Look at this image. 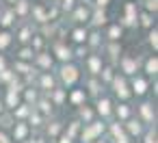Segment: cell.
Listing matches in <instances>:
<instances>
[{
    "instance_id": "cell-13",
    "label": "cell",
    "mask_w": 158,
    "mask_h": 143,
    "mask_svg": "<svg viewBox=\"0 0 158 143\" xmlns=\"http://www.w3.org/2000/svg\"><path fill=\"white\" fill-rule=\"evenodd\" d=\"M26 132H28V126H26V124H15V128H13L15 139H24V137H26Z\"/></svg>"
},
{
    "instance_id": "cell-41",
    "label": "cell",
    "mask_w": 158,
    "mask_h": 143,
    "mask_svg": "<svg viewBox=\"0 0 158 143\" xmlns=\"http://www.w3.org/2000/svg\"><path fill=\"white\" fill-rule=\"evenodd\" d=\"M26 100H28V102H35V100H37L35 91H26Z\"/></svg>"
},
{
    "instance_id": "cell-29",
    "label": "cell",
    "mask_w": 158,
    "mask_h": 143,
    "mask_svg": "<svg viewBox=\"0 0 158 143\" xmlns=\"http://www.w3.org/2000/svg\"><path fill=\"white\" fill-rule=\"evenodd\" d=\"M145 143H158V141H156V130H149V132L145 134Z\"/></svg>"
},
{
    "instance_id": "cell-55",
    "label": "cell",
    "mask_w": 158,
    "mask_h": 143,
    "mask_svg": "<svg viewBox=\"0 0 158 143\" xmlns=\"http://www.w3.org/2000/svg\"><path fill=\"white\" fill-rule=\"evenodd\" d=\"M0 113H2V102H0Z\"/></svg>"
},
{
    "instance_id": "cell-45",
    "label": "cell",
    "mask_w": 158,
    "mask_h": 143,
    "mask_svg": "<svg viewBox=\"0 0 158 143\" xmlns=\"http://www.w3.org/2000/svg\"><path fill=\"white\" fill-rule=\"evenodd\" d=\"M108 50H110V54H113V57H117V52H119V48H117V44H113V46H110Z\"/></svg>"
},
{
    "instance_id": "cell-26",
    "label": "cell",
    "mask_w": 158,
    "mask_h": 143,
    "mask_svg": "<svg viewBox=\"0 0 158 143\" xmlns=\"http://www.w3.org/2000/svg\"><path fill=\"white\" fill-rule=\"evenodd\" d=\"M149 44H152V48H154V50L158 48V33H156V28L149 33Z\"/></svg>"
},
{
    "instance_id": "cell-18",
    "label": "cell",
    "mask_w": 158,
    "mask_h": 143,
    "mask_svg": "<svg viewBox=\"0 0 158 143\" xmlns=\"http://www.w3.org/2000/svg\"><path fill=\"white\" fill-rule=\"evenodd\" d=\"M104 22H106L104 11H95V13H93V24H95V26H100V24H104Z\"/></svg>"
},
{
    "instance_id": "cell-34",
    "label": "cell",
    "mask_w": 158,
    "mask_h": 143,
    "mask_svg": "<svg viewBox=\"0 0 158 143\" xmlns=\"http://www.w3.org/2000/svg\"><path fill=\"white\" fill-rule=\"evenodd\" d=\"M59 130H61V124H59V121H54V124H52V126L48 128V134H52V137H54V134H56Z\"/></svg>"
},
{
    "instance_id": "cell-4",
    "label": "cell",
    "mask_w": 158,
    "mask_h": 143,
    "mask_svg": "<svg viewBox=\"0 0 158 143\" xmlns=\"http://www.w3.org/2000/svg\"><path fill=\"white\" fill-rule=\"evenodd\" d=\"M123 24L126 26H134L136 24V7L132 2L126 5V18H123Z\"/></svg>"
},
{
    "instance_id": "cell-46",
    "label": "cell",
    "mask_w": 158,
    "mask_h": 143,
    "mask_svg": "<svg viewBox=\"0 0 158 143\" xmlns=\"http://www.w3.org/2000/svg\"><path fill=\"white\" fill-rule=\"evenodd\" d=\"M117 143H130V141H128L126 134H121V137H117Z\"/></svg>"
},
{
    "instance_id": "cell-3",
    "label": "cell",
    "mask_w": 158,
    "mask_h": 143,
    "mask_svg": "<svg viewBox=\"0 0 158 143\" xmlns=\"http://www.w3.org/2000/svg\"><path fill=\"white\" fill-rule=\"evenodd\" d=\"M102 130H104V126H102V124H89V128L82 132V141H85V143H89V141H91V139H95Z\"/></svg>"
},
{
    "instance_id": "cell-38",
    "label": "cell",
    "mask_w": 158,
    "mask_h": 143,
    "mask_svg": "<svg viewBox=\"0 0 158 143\" xmlns=\"http://www.w3.org/2000/svg\"><path fill=\"white\" fill-rule=\"evenodd\" d=\"M20 57H22V59H33V50H31V48H24V50L20 52Z\"/></svg>"
},
{
    "instance_id": "cell-10",
    "label": "cell",
    "mask_w": 158,
    "mask_h": 143,
    "mask_svg": "<svg viewBox=\"0 0 158 143\" xmlns=\"http://www.w3.org/2000/svg\"><path fill=\"white\" fill-rule=\"evenodd\" d=\"M56 57H59L61 61H69V59H72V50L59 44V46H56Z\"/></svg>"
},
{
    "instance_id": "cell-31",
    "label": "cell",
    "mask_w": 158,
    "mask_h": 143,
    "mask_svg": "<svg viewBox=\"0 0 158 143\" xmlns=\"http://www.w3.org/2000/svg\"><path fill=\"white\" fill-rule=\"evenodd\" d=\"M20 41H31V28H24L20 33Z\"/></svg>"
},
{
    "instance_id": "cell-19",
    "label": "cell",
    "mask_w": 158,
    "mask_h": 143,
    "mask_svg": "<svg viewBox=\"0 0 158 143\" xmlns=\"http://www.w3.org/2000/svg\"><path fill=\"white\" fill-rule=\"evenodd\" d=\"M108 37H110V41H117V39L121 37V28H119V26H110V31H108Z\"/></svg>"
},
{
    "instance_id": "cell-47",
    "label": "cell",
    "mask_w": 158,
    "mask_h": 143,
    "mask_svg": "<svg viewBox=\"0 0 158 143\" xmlns=\"http://www.w3.org/2000/svg\"><path fill=\"white\" fill-rule=\"evenodd\" d=\"M31 124H33V126H39V115H35V117H31Z\"/></svg>"
},
{
    "instance_id": "cell-14",
    "label": "cell",
    "mask_w": 158,
    "mask_h": 143,
    "mask_svg": "<svg viewBox=\"0 0 158 143\" xmlns=\"http://www.w3.org/2000/svg\"><path fill=\"white\" fill-rule=\"evenodd\" d=\"M87 18H89V11H87L85 7H80V9L74 13V20H76V22H87Z\"/></svg>"
},
{
    "instance_id": "cell-32",
    "label": "cell",
    "mask_w": 158,
    "mask_h": 143,
    "mask_svg": "<svg viewBox=\"0 0 158 143\" xmlns=\"http://www.w3.org/2000/svg\"><path fill=\"white\" fill-rule=\"evenodd\" d=\"M52 98H54V102H56V104H61V102L65 100V93H63V91H54V93H52Z\"/></svg>"
},
{
    "instance_id": "cell-21",
    "label": "cell",
    "mask_w": 158,
    "mask_h": 143,
    "mask_svg": "<svg viewBox=\"0 0 158 143\" xmlns=\"http://www.w3.org/2000/svg\"><path fill=\"white\" fill-rule=\"evenodd\" d=\"M13 18H15V13H13V11H7V13L2 15V20H0V22H2V26H9V24L13 22Z\"/></svg>"
},
{
    "instance_id": "cell-2",
    "label": "cell",
    "mask_w": 158,
    "mask_h": 143,
    "mask_svg": "<svg viewBox=\"0 0 158 143\" xmlns=\"http://www.w3.org/2000/svg\"><path fill=\"white\" fill-rule=\"evenodd\" d=\"M113 87H115V91H117V95H119L121 100H126V98L130 95V91H128V87H126V80H123L121 76H115V78H113Z\"/></svg>"
},
{
    "instance_id": "cell-39",
    "label": "cell",
    "mask_w": 158,
    "mask_h": 143,
    "mask_svg": "<svg viewBox=\"0 0 158 143\" xmlns=\"http://www.w3.org/2000/svg\"><path fill=\"white\" fill-rule=\"evenodd\" d=\"M39 106H41V111H44V113H48V111H50V102H48V100H41V102H39Z\"/></svg>"
},
{
    "instance_id": "cell-20",
    "label": "cell",
    "mask_w": 158,
    "mask_h": 143,
    "mask_svg": "<svg viewBox=\"0 0 158 143\" xmlns=\"http://www.w3.org/2000/svg\"><path fill=\"white\" fill-rule=\"evenodd\" d=\"M41 87L52 91V87H54V80H52V76H48V74H46V76H41Z\"/></svg>"
},
{
    "instance_id": "cell-50",
    "label": "cell",
    "mask_w": 158,
    "mask_h": 143,
    "mask_svg": "<svg viewBox=\"0 0 158 143\" xmlns=\"http://www.w3.org/2000/svg\"><path fill=\"white\" fill-rule=\"evenodd\" d=\"M2 69H7V67H5V59L0 57V72H2Z\"/></svg>"
},
{
    "instance_id": "cell-56",
    "label": "cell",
    "mask_w": 158,
    "mask_h": 143,
    "mask_svg": "<svg viewBox=\"0 0 158 143\" xmlns=\"http://www.w3.org/2000/svg\"><path fill=\"white\" fill-rule=\"evenodd\" d=\"M98 143H104V141H98Z\"/></svg>"
},
{
    "instance_id": "cell-24",
    "label": "cell",
    "mask_w": 158,
    "mask_h": 143,
    "mask_svg": "<svg viewBox=\"0 0 158 143\" xmlns=\"http://www.w3.org/2000/svg\"><path fill=\"white\" fill-rule=\"evenodd\" d=\"M82 100H85V91H74V93H72V102H74V104H80Z\"/></svg>"
},
{
    "instance_id": "cell-23",
    "label": "cell",
    "mask_w": 158,
    "mask_h": 143,
    "mask_svg": "<svg viewBox=\"0 0 158 143\" xmlns=\"http://www.w3.org/2000/svg\"><path fill=\"white\" fill-rule=\"evenodd\" d=\"M11 44V35L9 33H0V48H7Z\"/></svg>"
},
{
    "instance_id": "cell-48",
    "label": "cell",
    "mask_w": 158,
    "mask_h": 143,
    "mask_svg": "<svg viewBox=\"0 0 158 143\" xmlns=\"http://www.w3.org/2000/svg\"><path fill=\"white\" fill-rule=\"evenodd\" d=\"M0 143H9V137H7V134H2V132H0Z\"/></svg>"
},
{
    "instance_id": "cell-1",
    "label": "cell",
    "mask_w": 158,
    "mask_h": 143,
    "mask_svg": "<svg viewBox=\"0 0 158 143\" xmlns=\"http://www.w3.org/2000/svg\"><path fill=\"white\" fill-rule=\"evenodd\" d=\"M61 80H63L65 85H74V82L78 80V67H74V65H63V67H61Z\"/></svg>"
},
{
    "instance_id": "cell-52",
    "label": "cell",
    "mask_w": 158,
    "mask_h": 143,
    "mask_svg": "<svg viewBox=\"0 0 158 143\" xmlns=\"http://www.w3.org/2000/svg\"><path fill=\"white\" fill-rule=\"evenodd\" d=\"M98 5H100V7H104V5H108V0H98Z\"/></svg>"
},
{
    "instance_id": "cell-54",
    "label": "cell",
    "mask_w": 158,
    "mask_h": 143,
    "mask_svg": "<svg viewBox=\"0 0 158 143\" xmlns=\"http://www.w3.org/2000/svg\"><path fill=\"white\" fill-rule=\"evenodd\" d=\"M72 5V0H65V7H69Z\"/></svg>"
},
{
    "instance_id": "cell-9",
    "label": "cell",
    "mask_w": 158,
    "mask_h": 143,
    "mask_svg": "<svg viewBox=\"0 0 158 143\" xmlns=\"http://www.w3.org/2000/svg\"><path fill=\"white\" fill-rule=\"evenodd\" d=\"M13 13H15V15H26V13H28V0H18Z\"/></svg>"
},
{
    "instance_id": "cell-8",
    "label": "cell",
    "mask_w": 158,
    "mask_h": 143,
    "mask_svg": "<svg viewBox=\"0 0 158 143\" xmlns=\"http://www.w3.org/2000/svg\"><path fill=\"white\" fill-rule=\"evenodd\" d=\"M98 113L102 115V117H106V115H110V100H100L98 102Z\"/></svg>"
},
{
    "instance_id": "cell-6",
    "label": "cell",
    "mask_w": 158,
    "mask_h": 143,
    "mask_svg": "<svg viewBox=\"0 0 158 143\" xmlns=\"http://www.w3.org/2000/svg\"><path fill=\"white\" fill-rule=\"evenodd\" d=\"M87 65H89L91 74H100V72H102V59H100V57H89Z\"/></svg>"
},
{
    "instance_id": "cell-12",
    "label": "cell",
    "mask_w": 158,
    "mask_h": 143,
    "mask_svg": "<svg viewBox=\"0 0 158 143\" xmlns=\"http://www.w3.org/2000/svg\"><path fill=\"white\" fill-rule=\"evenodd\" d=\"M132 87H134V93H139V95L147 91V82H145L143 78H136V80L132 82Z\"/></svg>"
},
{
    "instance_id": "cell-49",
    "label": "cell",
    "mask_w": 158,
    "mask_h": 143,
    "mask_svg": "<svg viewBox=\"0 0 158 143\" xmlns=\"http://www.w3.org/2000/svg\"><path fill=\"white\" fill-rule=\"evenodd\" d=\"M98 41H100V39H98V35H91V44H93V46H98Z\"/></svg>"
},
{
    "instance_id": "cell-30",
    "label": "cell",
    "mask_w": 158,
    "mask_h": 143,
    "mask_svg": "<svg viewBox=\"0 0 158 143\" xmlns=\"http://www.w3.org/2000/svg\"><path fill=\"white\" fill-rule=\"evenodd\" d=\"M11 78H13V72H9V69H2V72H0V80L7 82V80H11Z\"/></svg>"
},
{
    "instance_id": "cell-36",
    "label": "cell",
    "mask_w": 158,
    "mask_h": 143,
    "mask_svg": "<svg viewBox=\"0 0 158 143\" xmlns=\"http://www.w3.org/2000/svg\"><path fill=\"white\" fill-rule=\"evenodd\" d=\"M110 130H113V134H115V139L123 134V130H121V126H119V124H113V128H110Z\"/></svg>"
},
{
    "instance_id": "cell-40",
    "label": "cell",
    "mask_w": 158,
    "mask_h": 143,
    "mask_svg": "<svg viewBox=\"0 0 158 143\" xmlns=\"http://www.w3.org/2000/svg\"><path fill=\"white\" fill-rule=\"evenodd\" d=\"M15 67H18V69H20L22 74H26V72H31V69H28V65H24V63H18Z\"/></svg>"
},
{
    "instance_id": "cell-33",
    "label": "cell",
    "mask_w": 158,
    "mask_h": 143,
    "mask_svg": "<svg viewBox=\"0 0 158 143\" xmlns=\"http://www.w3.org/2000/svg\"><path fill=\"white\" fill-rule=\"evenodd\" d=\"M28 113H31V108H28L26 104H22V108H18V113H15V115H18V117H26Z\"/></svg>"
},
{
    "instance_id": "cell-37",
    "label": "cell",
    "mask_w": 158,
    "mask_h": 143,
    "mask_svg": "<svg viewBox=\"0 0 158 143\" xmlns=\"http://www.w3.org/2000/svg\"><path fill=\"white\" fill-rule=\"evenodd\" d=\"M145 7H147V11H156L158 9V0H147Z\"/></svg>"
},
{
    "instance_id": "cell-27",
    "label": "cell",
    "mask_w": 158,
    "mask_h": 143,
    "mask_svg": "<svg viewBox=\"0 0 158 143\" xmlns=\"http://www.w3.org/2000/svg\"><path fill=\"white\" fill-rule=\"evenodd\" d=\"M7 104H9L11 108H15V104H18V93H13V91H11V93L7 95Z\"/></svg>"
},
{
    "instance_id": "cell-15",
    "label": "cell",
    "mask_w": 158,
    "mask_h": 143,
    "mask_svg": "<svg viewBox=\"0 0 158 143\" xmlns=\"http://www.w3.org/2000/svg\"><path fill=\"white\" fill-rule=\"evenodd\" d=\"M37 63H39L41 67H50V65H52V57H48V54H39V57H37Z\"/></svg>"
},
{
    "instance_id": "cell-43",
    "label": "cell",
    "mask_w": 158,
    "mask_h": 143,
    "mask_svg": "<svg viewBox=\"0 0 158 143\" xmlns=\"http://www.w3.org/2000/svg\"><path fill=\"white\" fill-rule=\"evenodd\" d=\"M89 87H91V91H93V93H98V89H100V85H98L95 80H91V82H89Z\"/></svg>"
},
{
    "instance_id": "cell-16",
    "label": "cell",
    "mask_w": 158,
    "mask_h": 143,
    "mask_svg": "<svg viewBox=\"0 0 158 143\" xmlns=\"http://www.w3.org/2000/svg\"><path fill=\"white\" fill-rule=\"evenodd\" d=\"M141 130H143V128H141L139 121H128V132H130V134H141Z\"/></svg>"
},
{
    "instance_id": "cell-28",
    "label": "cell",
    "mask_w": 158,
    "mask_h": 143,
    "mask_svg": "<svg viewBox=\"0 0 158 143\" xmlns=\"http://www.w3.org/2000/svg\"><path fill=\"white\" fill-rule=\"evenodd\" d=\"M80 117H82V119H87V121H91V117H93V111L85 106V108L80 111Z\"/></svg>"
},
{
    "instance_id": "cell-35",
    "label": "cell",
    "mask_w": 158,
    "mask_h": 143,
    "mask_svg": "<svg viewBox=\"0 0 158 143\" xmlns=\"http://www.w3.org/2000/svg\"><path fill=\"white\" fill-rule=\"evenodd\" d=\"M141 24H143V26H152V18H149V13H143V15H141Z\"/></svg>"
},
{
    "instance_id": "cell-25",
    "label": "cell",
    "mask_w": 158,
    "mask_h": 143,
    "mask_svg": "<svg viewBox=\"0 0 158 143\" xmlns=\"http://www.w3.org/2000/svg\"><path fill=\"white\" fill-rule=\"evenodd\" d=\"M128 115H130V108L128 106H117V117L119 119H126Z\"/></svg>"
},
{
    "instance_id": "cell-22",
    "label": "cell",
    "mask_w": 158,
    "mask_h": 143,
    "mask_svg": "<svg viewBox=\"0 0 158 143\" xmlns=\"http://www.w3.org/2000/svg\"><path fill=\"white\" fill-rule=\"evenodd\" d=\"M74 39H76V41H87V31L76 28V31H74Z\"/></svg>"
},
{
    "instance_id": "cell-53",
    "label": "cell",
    "mask_w": 158,
    "mask_h": 143,
    "mask_svg": "<svg viewBox=\"0 0 158 143\" xmlns=\"http://www.w3.org/2000/svg\"><path fill=\"white\" fill-rule=\"evenodd\" d=\"M31 143H44V141H41V139H33Z\"/></svg>"
},
{
    "instance_id": "cell-5",
    "label": "cell",
    "mask_w": 158,
    "mask_h": 143,
    "mask_svg": "<svg viewBox=\"0 0 158 143\" xmlns=\"http://www.w3.org/2000/svg\"><path fill=\"white\" fill-rule=\"evenodd\" d=\"M136 67H139L136 59H130V57H123V59H121V69H123V74H134Z\"/></svg>"
},
{
    "instance_id": "cell-17",
    "label": "cell",
    "mask_w": 158,
    "mask_h": 143,
    "mask_svg": "<svg viewBox=\"0 0 158 143\" xmlns=\"http://www.w3.org/2000/svg\"><path fill=\"white\" fill-rule=\"evenodd\" d=\"M33 13H35L37 22H46V20H48V15H46V11H44L41 7H35V9H33Z\"/></svg>"
},
{
    "instance_id": "cell-51",
    "label": "cell",
    "mask_w": 158,
    "mask_h": 143,
    "mask_svg": "<svg viewBox=\"0 0 158 143\" xmlns=\"http://www.w3.org/2000/svg\"><path fill=\"white\" fill-rule=\"evenodd\" d=\"M61 143H72V139H69V137H67V134H65V137H63V139H61Z\"/></svg>"
},
{
    "instance_id": "cell-42",
    "label": "cell",
    "mask_w": 158,
    "mask_h": 143,
    "mask_svg": "<svg viewBox=\"0 0 158 143\" xmlns=\"http://www.w3.org/2000/svg\"><path fill=\"white\" fill-rule=\"evenodd\" d=\"M102 76H104V80H113V74H110V69H104V72H102Z\"/></svg>"
},
{
    "instance_id": "cell-7",
    "label": "cell",
    "mask_w": 158,
    "mask_h": 143,
    "mask_svg": "<svg viewBox=\"0 0 158 143\" xmlns=\"http://www.w3.org/2000/svg\"><path fill=\"white\" fill-rule=\"evenodd\" d=\"M145 72H147L149 76H156V72H158V61H156V57H149V59H147Z\"/></svg>"
},
{
    "instance_id": "cell-44",
    "label": "cell",
    "mask_w": 158,
    "mask_h": 143,
    "mask_svg": "<svg viewBox=\"0 0 158 143\" xmlns=\"http://www.w3.org/2000/svg\"><path fill=\"white\" fill-rule=\"evenodd\" d=\"M33 44H35V48H41L44 41H41V37H33Z\"/></svg>"
},
{
    "instance_id": "cell-11",
    "label": "cell",
    "mask_w": 158,
    "mask_h": 143,
    "mask_svg": "<svg viewBox=\"0 0 158 143\" xmlns=\"http://www.w3.org/2000/svg\"><path fill=\"white\" fill-rule=\"evenodd\" d=\"M141 115L145 121H154V111H152V104H141Z\"/></svg>"
}]
</instances>
